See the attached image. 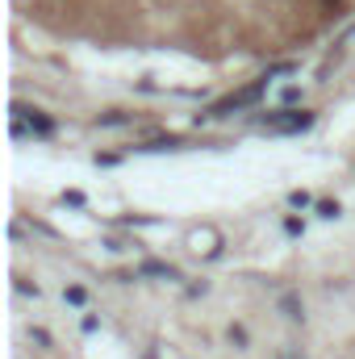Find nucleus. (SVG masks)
<instances>
[{"label":"nucleus","instance_id":"nucleus-1","mask_svg":"<svg viewBox=\"0 0 355 359\" xmlns=\"http://www.w3.org/2000/svg\"><path fill=\"white\" fill-rule=\"evenodd\" d=\"M264 92H267V76H264V80H255V84H247L243 92H234V96H226V100H217V104H209V109L201 113V121H213V117H230V113H239V109L255 104Z\"/></svg>","mask_w":355,"mask_h":359},{"label":"nucleus","instance_id":"nucleus-2","mask_svg":"<svg viewBox=\"0 0 355 359\" xmlns=\"http://www.w3.org/2000/svg\"><path fill=\"white\" fill-rule=\"evenodd\" d=\"M314 126V113H297V109H284V113H267L264 117V130L267 134H301V130H309Z\"/></svg>","mask_w":355,"mask_h":359},{"label":"nucleus","instance_id":"nucleus-3","mask_svg":"<svg viewBox=\"0 0 355 359\" xmlns=\"http://www.w3.org/2000/svg\"><path fill=\"white\" fill-rule=\"evenodd\" d=\"M13 117L29 121V126H34V134H51V130H55V121H51V117H42L38 109H25V104H13Z\"/></svg>","mask_w":355,"mask_h":359},{"label":"nucleus","instance_id":"nucleus-4","mask_svg":"<svg viewBox=\"0 0 355 359\" xmlns=\"http://www.w3.org/2000/svg\"><path fill=\"white\" fill-rule=\"evenodd\" d=\"M280 309H284V318H288V322H301V318H305V309H301V301H297L293 292H284V297H280Z\"/></svg>","mask_w":355,"mask_h":359},{"label":"nucleus","instance_id":"nucleus-5","mask_svg":"<svg viewBox=\"0 0 355 359\" xmlns=\"http://www.w3.org/2000/svg\"><path fill=\"white\" fill-rule=\"evenodd\" d=\"M138 276H163V280H176L180 271L172 268V264H142V268H138Z\"/></svg>","mask_w":355,"mask_h":359},{"label":"nucleus","instance_id":"nucleus-6","mask_svg":"<svg viewBox=\"0 0 355 359\" xmlns=\"http://www.w3.org/2000/svg\"><path fill=\"white\" fill-rule=\"evenodd\" d=\"M172 147H184V138H155V142H147L142 151H172Z\"/></svg>","mask_w":355,"mask_h":359},{"label":"nucleus","instance_id":"nucleus-7","mask_svg":"<svg viewBox=\"0 0 355 359\" xmlns=\"http://www.w3.org/2000/svg\"><path fill=\"white\" fill-rule=\"evenodd\" d=\"M63 297H67V305H84V301H88V292H84L80 284H72V288H67Z\"/></svg>","mask_w":355,"mask_h":359},{"label":"nucleus","instance_id":"nucleus-8","mask_svg":"<svg viewBox=\"0 0 355 359\" xmlns=\"http://www.w3.org/2000/svg\"><path fill=\"white\" fill-rule=\"evenodd\" d=\"M130 117L126 113H105V117H96V126H126Z\"/></svg>","mask_w":355,"mask_h":359},{"label":"nucleus","instance_id":"nucleus-9","mask_svg":"<svg viewBox=\"0 0 355 359\" xmlns=\"http://www.w3.org/2000/svg\"><path fill=\"white\" fill-rule=\"evenodd\" d=\"M288 205H293V209H305V205H309V192H301V188H297V192L288 196Z\"/></svg>","mask_w":355,"mask_h":359},{"label":"nucleus","instance_id":"nucleus-10","mask_svg":"<svg viewBox=\"0 0 355 359\" xmlns=\"http://www.w3.org/2000/svg\"><path fill=\"white\" fill-rule=\"evenodd\" d=\"M230 343H234V347H247V330H243V326H230Z\"/></svg>","mask_w":355,"mask_h":359},{"label":"nucleus","instance_id":"nucleus-11","mask_svg":"<svg viewBox=\"0 0 355 359\" xmlns=\"http://www.w3.org/2000/svg\"><path fill=\"white\" fill-rule=\"evenodd\" d=\"M318 213H322V217H339V205H335V201H322Z\"/></svg>","mask_w":355,"mask_h":359},{"label":"nucleus","instance_id":"nucleus-12","mask_svg":"<svg viewBox=\"0 0 355 359\" xmlns=\"http://www.w3.org/2000/svg\"><path fill=\"white\" fill-rule=\"evenodd\" d=\"M280 359H301V355H297V351H284V355H280Z\"/></svg>","mask_w":355,"mask_h":359}]
</instances>
